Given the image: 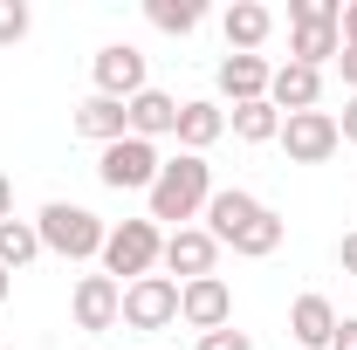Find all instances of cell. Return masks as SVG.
<instances>
[{
  "instance_id": "17",
  "label": "cell",
  "mask_w": 357,
  "mask_h": 350,
  "mask_svg": "<svg viewBox=\"0 0 357 350\" xmlns=\"http://www.w3.org/2000/svg\"><path fill=\"white\" fill-rule=\"evenodd\" d=\"M268 83H275V69H268L261 55H227L220 62V96H234V110L241 103H261Z\"/></svg>"
},
{
  "instance_id": "18",
  "label": "cell",
  "mask_w": 357,
  "mask_h": 350,
  "mask_svg": "<svg viewBox=\"0 0 357 350\" xmlns=\"http://www.w3.org/2000/svg\"><path fill=\"white\" fill-rule=\"evenodd\" d=\"M344 55V35H337V21H303V28H289V62H303V69H323V62H337Z\"/></svg>"
},
{
  "instance_id": "8",
  "label": "cell",
  "mask_w": 357,
  "mask_h": 350,
  "mask_svg": "<svg viewBox=\"0 0 357 350\" xmlns=\"http://www.w3.org/2000/svg\"><path fill=\"white\" fill-rule=\"evenodd\" d=\"M144 55H137L131 42H110L96 48V96H117V103H131V96H144Z\"/></svg>"
},
{
  "instance_id": "10",
  "label": "cell",
  "mask_w": 357,
  "mask_h": 350,
  "mask_svg": "<svg viewBox=\"0 0 357 350\" xmlns=\"http://www.w3.org/2000/svg\"><path fill=\"white\" fill-rule=\"evenodd\" d=\"M158 261L172 268L178 282H199V275H213V261H220V241L206 227H178V234H165V254Z\"/></svg>"
},
{
  "instance_id": "9",
  "label": "cell",
  "mask_w": 357,
  "mask_h": 350,
  "mask_svg": "<svg viewBox=\"0 0 357 350\" xmlns=\"http://www.w3.org/2000/svg\"><path fill=\"white\" fill-rule=\"evenodd\" d=\"M76 330H117V316H124V282H110V275H83L76 282Z\"/></svg>"
},
{
  "instance_id": "6",
  "label": "cell",
  "mask_w": 357,
  "mask_h": 350,
  "mask_svg": "<svg viewBox=\"0 0 357 350\" xmlns=\"http://www.w3.org/2000/svg\"><path fill=\"white\" fill-rule=\"evenodd\" d=\"M337 144H344V137H337V117H330V110H296V117H282V151H289V165H323Z\"/></svg>"
},
{
  "instance_id": "24",
  "label": "cell",
  "mask_w": 357,
  "mask_h": 350,
  "mask_svg": "<svg viewBox=\"0 0 357 350\" xmlns=\"http://www.w3.org/2000/svg\"><path fill=\"white\" fill-rule=\"evenodd\" d=\"M28 21H35V14H28V0H0V48L21 42V35H28Z\"/></svg>"
},
{
  "instance_id": "28",
  "label": "cell",
  "mask_w": 357,
  "mask_h": 350,
  "mask_svg": "<svg viewBox=\"0 0 357 350\" xmlns=\"http://www.w3.org/2000/svg\"><path fill=\"white\" fill-rule=\"evenodd\" d=\"M337 35H344V48H357V0H344V21H337Z\"/></svg>"
},
{
  "instance_id": "23",
  "label": "cell",
  "mask_w": 357,
  "mask_h": 350,
  "mask_svg": "<svg viewBox=\"0 0 357 350\" xmlns=\"http://www.w3.org/2000/svg\"><path fill=\"white\" fill-rule=\"evenodd\" d=\"M144 14H151V28H158V35H192V28L206 21V7H199V0H144Z\"/></svg>"
},
{
  "instance_id": "16",
  "label": "cell",
  "mask_w": 357,
  "mask_h": 350,
  "mask_svg": "<svg viewBox=\"0 0 357 350\" xmlns=\"http://www.w3.org/2000/svg\"><path fill=\"white\" fill-rule=\"evenodd\" d=\"M124 117H131V137H144V144H158V137L178 131V103L165 96V89H144V96H131L124 103Z\"/></svg>"
},
{
  "instance_id": "12",
  "label": "cell",
  "mask_w": 357,
  "mask_h": 350,
  "mask_svg": "<svg viewBox=\"0 0 357 350\" xmlns=\"http://www.w3.org/2000/svg\"><path fill=\"white\" fill-rule=\"evenodd\" d=\"M316 96H323V69H303V62H282V69H275V83H268V103H275L282 117L316 110Z\"/></svg>"
},
{
  "instance_id": "27",
  "label": "cell",
  "mask_w": 357,
  "mask_h": 350,
  "mask_svg": "<svg viewBox=\"0 0 357 350\" xmlns=\"http://www.w3.org/2000/svg\"><path fill=\"white\" fill-rule=\"evenodd\" d=\"M330 350H357V316H337V337H330Z\"/></svg>"
},
{
  "instance_id": "4",
  "label": "cell",
  "mask_w": 357,
  "mask_h": 350,
  "mask_svg": "<svg viewBox=\"0 0 357 350\" xmlns=\"http://www.w3.org/2000/svg\"><path fill=\"white\" fill-rule=\"evenodd\" d=\"M165 172V158H158V144H144V137H117V144H103V158H96V178L110 185V192H151Z\"/></svg>"
},
{
  "instance_id": "14",
  "label": "cell",
  "mask_w": 357,
  "mask_h": 350,
  "mask_svg": "<svg viewBox=\"0 0 357 350\" xmlns=\"http://www.w3.org/2000/svg\"><path fill=\"white\" fill-rule=\"evenodd\" d=\"M220 28H227V55H255V48L275 35V14H268L261 0H234Z\"/></svg>"
},
{
  "instance_id": "26",
  "label": "cell",
  "mask_w": 357,
  "mask_h": 350,
  "mask_svg": "<svg viewBox=\"0 0 357 350\" xmlns=\"http://www.w3.org/2000/svg\"><path fill=\"white\" fill-rule=\"evenodd\" d=\"M199 350H255V337L227 323V330H206V337H199Z\"/></svg>"
},
{
  "instance_id": "33",
  "label": "cell",
  "mask_w": 357,
  "mask_h": 350,
  "mask_svg": "<svg viewBox=\"0 0 357 350\" xmlns=\"http://www.w3.org/2000/svg\"><path fill=\"white\" fill-rule=\"evenodd\" d=\"M7 296H14V275H7V268H0V303H7Z\"/></svg>"
},
{
  "instance_id": "15",
  "label": "cell",
  "mask_w": 357,
  "mask_h": 350,
  "mask_svg": "<svg viewBox=\"0 0 357 350\" xmlns=\"http://www.w3.org/2000/svg\"><path fill=\"white\" fill-rule=\"evenodd\" d=\"M76 137H89V144H117V137H131L124 103H117V96H83V103H76Z\"/></svg>"
},
{
  "instance_id": "7",
  "label": "cell",
  "mask_w": 357,
  "mask_h": 350,
  "mask_svg": "<svg viewBox=\"0 0 357 350\" xmlns=\"http://www.w3.org/2000/svg\"><path fill=\"white\" fill-rule=\"evenodd\" d=\"M178 316L206 337V330H227L234 323V289L220 275H199V282H178Z\"/></svg>"
},
{
  "instance_id": "3",
  "label": "cell",
  "mask_w": 357,
  "mask_h": 350,
  "mask_svg": "<svg viewBox=\"0 0 357 350\" xmlns=\"http://www.w3.org/2000/svg\"><path fill=\"white\" fill-rule=\"evenodd\" d=\"M158 254H165V234L151 227V220H124V227H110L103 234V275L117 282V275H131V282H144L151 268H158Z\"/></svg>"
},
{
  "instance_id": "29",
  "label": "cell",
  "mask_w": 357,
  "mask_h": 350,
  "mask_svg": "<svg viewBox=\"0 0 357 350\" xmlns=\"http://www.w3.org/2000/svg\"><path fill=\"white\" fill-rule=\"evenodd\" d=\"M337 137H344V144H357V96L344 103V117H337Z\"/></svg>"
},
{
  "instance_id": "19",
  "label": "cell",
  "mask_w": 357,
  "mask_h": 350,
  "mask_svg": "<svg viewBox=\"0 0 357 350\" xmlns=\"http://www.w3.org/2000/svg\"><path fill=\"white\" fill-rule=\"evenodd\" d=\"M255 213H261V199H255V192H241V185H227V192H213V199H206V234L227 248V241H234Z\"/></svg>"
},
{
  "instance_id": "21",
  "label": "cell",
  "mask_w": 357,
  "mask_h": 350,
  "mask_svg": "<svg viewBox=\"0 0 357 350\" xmlns=\"http://www.w3.org/2000/svg\"><path fill=\"white\" fill-rule=\"evenodd\" d=\"M227 124H234V137H241V144H268V137H282V110L261 96V103H241Z\"/></svg>"
},
{
  "instance_id": "32",
  "label": "cell",
  "mask_w": 357,
  "mask_h": 350,
  "mask_svg": "<svg viewBox=\"0 0 357 350\" xmlns=\"http://www.w3.org/2000/svg\"><path fill=\"white\" fill-rule=\"evenodd\" d=\"M0 220H14V185L0 178Z\"/></svg>"
},
{
  "instance_id": "20",
  "label": "cell",
  "mask_w": 357,
  "mask_h": 350,
  "mask_svg": "<svg viewBox=\"0 0 357 350\" xmlns=\"http://www.w3.org/2000/svg\"><path fill=\"white\" fill-rule=\"evenodd\" d=\"M282 234H289V227H282V213H275V206H261V213L248 220L227 248H234V254H248V261H261V254H275V248H282Z\"/></svg>"
},
{
  "instance_id": "11",
  "label": "cell",
  "mask_w": 357,
  "mask_h": 350,
  "mask_svg": "<svg viewBox=\"0 0 357 350\" xmlns=\"http://www.w3.org/2000/svg\"><path fill=\"white\" fill-rule=\"evenodd\" d=\"M178 151H192V158H206V144H220L227 137V110L213 103V96H185L178 103Z\"/></svg>"
},
{
  "instance_id": "31",
  "label": "cell",
  "mask_w": 357,
  "mask_h": 350,
  "mask_svg": "<svg viewBox=\"0 0 357 350\" xmlns=\"http://www.w3.org/2000/svg\"><path fill=\"white\" fill-rule=\"evenodd\" d=\"M337 261H344V268L357 275V234H344V248H337Z\"/></svg>"
},
{
  "instance_id": "1",
  "label": "cell",
  "mask_w": 357,
  "mask_h": 350,
  "mask_svg": "<svg viewBox=\"0 0 357 350\" xmlns=\"http://www.w3.org/2000/svg\"><path fill=\"white\" fill-rule=\"evenodd\" d=\"M144 199H151V227L172 220V234H178L185 220L206 213V199H213V165L192 158V151H178V158H165V172H158V185H151Z\"/></svg>"
},
{
  "instance_id": "5",
  "label": "cell",
  "mask_w": 357,
  "mask_h": 350,
  "mask_svg": "<svg viewBox=\"0 0 357 350\" xmlns=\"http://www.w3.org/2000/svg\"><path fill=\"white\" fill-rule=\"evenodd\" d=\"M117 323H131V330H165V323H178V282L172 275L124 282V316Z\"/></svg>"
},
{
  "instance_id": "22",
  "label": "cell",
  "mask_w": 357,
  "mask_h": 350,
  "mask_svg": "<svg viewBox=\"0 0 357 350\" xmlns=\"http://www.w3.org/2000/svg\"><path fill=\"white\" fill-rule=\"evenodd\" d=\"M42 254V234H35V220H0V268L14 275V268H28Z\"/></svg>"
},
{
  "instance_id": "13",
  "label": "cell",
  "mask_w": 357,
  "mask_h": 350,
  "mask_svg": "<svg viewBox=\"0 0 357 350\" xmlns=\"http://www.w3.org/2000/svg\"><path fill=\"white\" fill-rule=\"evenodd\" d=\"M289 337H296V350H330V337H337V309H330V296H296V309H289Z\"/></svg>"
},
{
  "instance_id": "30",
  "label": "cell",
  "mask_w": 357,
  "mask_h": 350,
  "mask_svg": "<svg viewBox=\"0 0 357 350\" xmlns=\"http://www.w3.org/2000/svg\"><path fill=\"white\" fill-rule=\"evenodd\" d=\"M337 69H344V83H351V96H357V48H344V55H337Z\"/></svg>"
},
{
  "instance_id": "2",
  "label": "cell",
  "mask_w": 357,
  "mask_h": 350,
  "mask_svg": "<svg viewBox=\"0 0 357 350\" xmlns=\"http://www.w3.org/2000/svg\"><path fill=\"white\" fill-rule=\"evenodd\" d=\"M35 234H42L48 254H62V261H96L110 227L89 213V206H76V199H48L42 213H35Z\"/></svg>"
},
{
  "instance_id": "25",
  "label": "cell",
  "mask_w": 357,
  "mask_h": 350,
  "mask_svg": "<svg viewBox=\"0 0 357 350\" xmlns=\"http://www.w3.org/2000/svg\"><path fill=\"white\" fill-rule=\"evenodd\" d=\"M303 21H344V0H289V28Z\"/></svg>"
}]
</instances>
